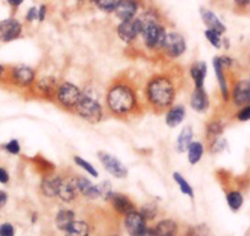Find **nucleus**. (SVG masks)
<instances>
[{"mask_svg":"<svg viewBox=\"0 0 250 236\" xmlns=\"http://www.w3.org/2000/svg\"><path fill=\"white\" fill-rule=\"evenodd\" d=\"M60 80L54 75H44L37 79L30 91L35 94L36 97L44 101H54L55 93H57L58 85Z\"/></svg>","mask_w":250,"mask_h":236,"instance_id":"nucleus-10","label":"nucleus"},{"mask_svg":"<svg viewBox=\"0 0 250 236\" xmlns=\"http://www.w3.org/2000/svg\"><path fill=\"white\" fill-rule=\"evenodd\" d=\"M0 236H15V228L11 223H3L0 225Z\"/></svg>","mask_w":250,"mask_h":236,"instance_id":"nucleus-42","label":"nucleus"},{"mask_svg":"<svg viewBox=\"0 0 250 236\" xmlns=\"http://www.w3.org/2000/svg\"><path fill=\"white\" fill-rule=\"evenodd\" d=\"M73 161H74V164L78 166V167H80L81 170L85 171V172L87 173L90 177H92V179H98V177H100V172L97 171V168H96L95 166L90 163V161L86 160V159H83V156L74 155Z\"/></svg>","mask_w":250,"mask_h":236,"instance_id":"nucleus-33","label":"nucleus"},{"mask_svg":"<svg viewBox=\"0 0 250 236\" xmlns=\"http://www.w3.org/2000/svg\"><path fill=\"white\" fill-rule=\"evenodd\" d=\"M119 0H91L90 4L105 15H113Z\"/></svg>","mask_w":250,"mask_h":236,"instance_id":"nucleus-32","label":"nucleus"},{"mask_svg":"<svg viewBox=\"0 0 250 236\" xmlns=\"http://www.w3.org/2000/svg\"><path fill=\"white\" fill-rule=\"evenodd\" d=\"M208 234V229H206L205 225H196L191 226L189 229V236H205Z\"/></svg>","mask_w":250,"mask_h":236,"instance_id":"nucleus-43","label":"nucleus"},{"mask_svg":"<svg viewBox=\"0 0 250 236\" xmlns=\"http://www.w3.org/2000/svg\"><path fill=\"white\" fill-rule=\"evenodd\" d=\"M185 118H187V108L183 103H174L165 112V123L170 129L179 127Z\"/></svg>","mask_w":250,"mask_h":236,"instance_id":"nucleus-19","label":"nucleus"},{"mask_svg":"<svg viewBox=\"0 0 250 236\" xmlns=\"http://www.w3.org/2000/svg\"><path fill=\"white\" fill-rule=\"evenodd\" d=\"M97 158L103 168L114 179L124 180L129 176V168L123 164V161L119 158H117L113 154L104 150H100L97 153Z\"/></svg>","mask_w":250,"mask_h":236,"instance_id":"nucleus-8","label":"nucleus"},{"mask_svg":"<svg viewBox=\"0 0 250 236\" xmlns=\"http://www.w3.org/2000/svg\"><path fill=\"white\" fill-rule=\"evenodd\" d=\"M112 236H120V235H112Z\"/></svg>","mask_w":250,"mask_h":236,"instance_id":"nucleus-54","label":"nucleus"},{"mask_svg":"<svg viewBox=\"0 0 250 236\" xmlns=\"http://www.w3.org/2000/svg\"><path fill=\"white\" fill-rule=\"evenodd\" d=\"M37 220H38V214L35 213V214H33V216H32V223H36Z\"/></svg>","mask_w":250,"mask_h":236,"instance_id":"nucleus-52","label":"nucleus"},{"mask_svg":"<svg viewBox=\"0 0 250 236\" xmlns=\"http://www.w3.org/2000/svg\"><path fill=\"white\" fill-rule=\"evenodd\" d=\"M208 73V67L205 61H195L189 68V75L194 88H205V80Z\"/></svg>","mask_w":250,"mask_h":236,"instance_id":"nucleus-22","label":"nucleus"},{"mask_svg":"<svg viewBox=\"0 0 250 236\" xmlns=\"http://www.w3.org/2000/svg\"><path fill=\"white\" fill-rule=\"evenodd\" d=\"M204 36H205L206 41L210 43V46H212L215 49H222L223 37H225V36L216 32V31L213 30H208V28H205V31H204Z\"/></svg>","mask_w":250,"mask_h":236,"instance_id":"nucleus-34","label":"nucleus"},{"mask_svg":"<svg viewBox=\"0 0 250 236\" xmlns=\"http://www.w3.org/2000/svg\"><path fill=\"white\" fill-rule=\"evenodd\" d=\"M153 229H155L157 236L177 235L178 224L173 219H162V220L156 224V226Z\"/></svg>","mask_w":250,"mask_h":236,"instance_id":"nucleus-27","label":"nucleus"},{"mask_svg":"<svg viewBox=\"0 0 250 236\" xmlns=\"http://www.w3.org/2000/svg\"><path fill=\"white\" fill-rule=\"evenodd\" d=\"M62 177V175L57 172L49 173V175H43L42 180L40 182V191L42 196L45 197V198H54V197H57Z\"/></svg>","mask_w":250,"mask_h":236,"instance_id":"nucleus-17","label":"nucleus"},{"mask_svg":"<svg viewBox=\"0 0 250 236\" xmlns=\"http://www.w3.org/2000/svg\"><path fill=\"white\" fill-rule=\"evenodd\" d=\"M138 211L140 212V213L143 214L144 218L148 221V220H153V219L157 216L158 207L156 206L155 203H146V204H143V206L140 207V209H138Z\"/></svg>","mask_w":250,"mask_h":236,"instance_id":"nucleus-37","label":"nucleus"},{"mask_svg":"<svg viewBox=\"0 0 250 236\" xmlns=\"http://www.w3.org/2000/svg\"><path fill=\"white\" fill-rule=\"evenodd\" d=\"M48 14H49V6H48V4H40L38 5V23H44L48 18Z\"/></svg>","mask_w":250,"mask_h":236,"instance_id":"nucleus-41","label":"nucleus"},{"mask_svg":"<svg viewBox=\"0 0 250 236\" xmlns=\"http://www.w3.org/2000/svg\"><path fill=\"white\" fill-rule=\"evenodd\" d=\"M232 3L233 6L239 11H244L250 8V0H232Z\"/></svg>","mask_w":250,"mask_h":236,"instance_id":"nucleus-45","label":"nucleus"},{"mask_svg":"<svg viewBox=\"0 0 250 236\" xmlns=\"http://www.w3.org/2000/svg\"><path fill=\"white\" fill-rule=\"evenodd\" d=\"M206 148L210 150L211 154L223 153V151L228 149V142L223 137H220V138L215 139V141H211L208 143H206Z\"/></svg>","mask_w":250,"mask_h":236,"instance_id":"nucleus-35","label":"nucleus"},{"mask_svg":"<svg viewBox=\"0 0 250 236\" xmlns=\"http://www.w3.org/2000/svg\"><path fill=\"white\" fill-rule=\"evenodd\" d=\"M145 5V0H119L113 15L118 21L133 20L138 18Z\"/></svg>","mask_w":250,"mask_h":236,"instance_id":"nucleus-11","label":"nucleus"},{"mask_svg":"<svg viewBox=\"0 0 250 236\" xmlns=\"http://www.w3.org/2000/svg\"><path fill=\"white\" fill-rule=\"evenodd\" d=\"M172 179H173V181L177 184V186L179 187L180 192H182L184 196H188L189 198H191V199L195 197L193 186H191V185L188 182V180L185 179L184 175H182V173L178 172V171H174V172L172 173Z\"/></svg>","mask_w":250,"mask_h":236,"instance_id":"nucleus-28","label":"nucleus"},{"mask_svg":"<svg viewBox=\"0 0 250 236\" xmlns=\"http://www.w3.org/2000/svg\"><path fill=\"white\" fill-rule=\"evenodd\" d=\"M23 35V23L15 16L0 20V42L10 43L20 40Z\"/></svg>","mask_w":250,"mask_h":236,"instance_id":"nucleus-9","label":"nucleus"},{"mask_svg":"<svg viewBox=\"0 0 250 236\" xmlns=\"http://www.w3.org/2000/svg\"><path fill=\"white\" fill-rule=\"evenodd\" d=\"M98 193H100V199L103 201H109L110 196L114 193V189H113V184L109 180H104V181L97 184Z\"/></svg>","mask_w":250,"mask_h":236,"instance_id":"nucleus-36","label":"nucleus"},{"mask_svg":"<svg viewBox=\"0 0 250 236\" xmlns=\"http://www.w3.org/2000/svg\"><path fill=\"white\" fill-rule=\"evenodd\" d=\"M211 1H213V3H225L227 0H211Z\"/></svg>","mask_w":250,"mask_h":236,"instance_id":"nucleus-53","label":"nucleus"},{"mask_svg":"<svg viewBox=\"0 0 250 236\" xmlns=\"http://www.w3.org/2000/svg\"><path fill=\"white\" fill-rule=\"evenodd\" d=\"M3 149L5 150V153L10 154V155H13V156L20 155L21 150H22L20 141L16 138H13V139H10L9 142H6V143L3 145Z\"/></svg>","mask_w":250,"mask_h":236,"instance_id":"nucleus-38","label":"nucleus"},{"mask_svg":"<svg viewBox=\"0 0 250 236\" xmlns=\"http://www.w3.org/2000/svg\"><path fill=\"white\" fill-rule=\"evenodd\" d=\"M229 102L234 107L239 108L242 106L250 103V81L249 79H238L233 83L230 88Z\"/></svg>","mask_w":250,"mask_h":236,"instance_id":"nucleus-13","label":"nucleus"},{"mask_svg":"<svg viewBox=\"0 0 250 236\" xmlns=\"http://www.w3.org/2000/svg\"><path fill=\"white\" fill-rule=\"evenodd\" d=\"M74 113L87 123L98 124L104 119L107 111L104 103L101 102L100 97L96 95V91L91 88H86L83 89V97Z\"/></svg>","mask_w":250,"mask_h":236,"instance_id":"nucleus-3","label":"nucleus"},{"mask_svg":"<svg viewBox=\"0 0 250 236\" xmlns=\"http://www.w3.org/2000/svg\"><path fill=\"white\" fill-rule=\"evenodd\" d=\"M76 220V214L70 208H62L55 214V226L60 231H65L73 221Z\"/></svg>","mask_w":250,"mask_h":236,"instance_id":"nucleus-24","label":"nucleus"},{"mask_svg":"<svg viewBox=\"0 0 250 236\" xmlns=\"http://www.w3.org/2000/svg\"><path fill=\"white\" fill-rule=\"evenodd\" d=\"M65 236H90V226L83 220H75L64 231Z\"/></svg>","mask_w":250,"mask_h":236,"instance_id":"nucleus-30","label":"nucleus"},{"mask_svg":"<svg viewBox=\"0 0 250 236\" xmlns=\"http://www.w3.org/2000/svg\"><path fill=\"white\" fill-rule=\"evenodd\" d=\"M25 23L26 24H35L38 23V6L37 5H31L30 8L26 10L25 13Z\"/></svg>","mask_w":250,"mask_h":236,"instance_id":"nucleus-40","label":"nucleus"},{"mask_svg":"<svg viewBox=\"0 0 250 236\" xmlns=\"http://www.w3.org/2000/svg\"><path fill=\"white\" fill-rule=\"evenodd\" d=\"M187 49L188 43L184 35L180 33L179 31L168 28L167 35H166L160 50L161 54L169 61H177L187 53Z\"/></svg>","mask_w":250,"mask_h":236,"instance_id":"nucleus-6","label":"nucleus"},{"mask_svg":"<svg viewBox=\"0 0 250 236\" xmlns=\"http://www.w3.org/2000/svg\"><path fill=\"white\" fill-rule=\"evenodd\" d=\"M226 129L225 122H222L221 119H211L210 122H208L205 128V141L206 143L211 141H215V139L220 138L223 136Z\"/></svg>","mask_w":250,"mask_h":236,"instance_id":"nucleus-26","label":"nucleus"},{"mask_svg":"<svg viewBox=\"0 0 250 236\" xmlns=\"http://www.w3.org/2000/svg\"><path fill=\"white\" fill-rule=\"evenodd\" d=\"M104 107L108 115L118 119H129L143 110L135 84L126 76H118L105 89Z\"/></svg>","mask_w":250,"mask_h":236,"instance_id":"nucleus-1","label":"nucleus"},{"mask_svg":"<svg viewBox=\"0 0 250 236\" xmlns=\"http://www.w3.org/2000/svg\"><path fill=\"white\" fill-rule=\"evenodd\" d=\"M74 1L78 4H90L91 0H74Z\"/></svg>","mask_w":250,"mask_h":236,"instance_id":"nucleus-51","label":"nucleus"},{"mask_svg":"<svg viewBox=\"0 0 250 236\" xmlns=\"http://www.w3.org/2000/svg\"><path fill=\"white\" fill-rule=\"evenodd\" d=\"M220 59H221V62H222L223 67H225L227 71H230V69L235 66V63H237V61H235L234 58L230 57V55H228V54L220 55Z\"/></svg>","mask_w":250,"mask_h":236,"instance_id":"nucleus-44","label":"nucleus"},{"mask_svg":"<svg viewBox=\"0 0 250 236\" xmlns=\"http://www.w3.org/2000/svg\"><path fill=\"white\" fill-rule=\"evenodd\" d=\"M37 80V71L27 64H15L9 67L5 83L19 90H31Z\"/></svg>","mask_w":250,"mask_h":236,"instance_id":"nucleus-5","label":"nucleus"},{"mask_svg":"<svg viewBox=\"0 0 250 236\" xmlns=\"http://www.w3.org/2000/svg\"><path fill=\"white\" fill-rule=\"evenodd\" d=\"M9 201V194L4 189H0V211L6 206Z\"/></svg>","mask_w":250,"mask_h":236,"instance_id":"nucleus-48","label":"nucleus"},{"mask_svg":"<svg viewBox=\"0 0 250 236\" xmlns=\"http://www.w3.org/2000/svg\"><path fill=\"white\" fill-rule=\"evenodd\" d=\"M212 68L216 76V80H217L221 98H222L223 102L228 103L230 98V86L229 83H228L227 69L223 67L222 62H221L220 59V55H215V57L212 58Z\"/></svg>","mask_w":250,"mask_h":236,"instance_id":"nucleus-12","label":"nucleus"},{"mask_svg":"<svg viewBox=\"0 0 250 236\" xmlns=\"http://www.w3.org/2000/svg\"><path fill=\"white\" fill-rule=\"evenodd\" d=\"M112 204L113 209H114L117 213L122 214V215H126V214L131 213L134 211H138L136 209L135 203L131 201V198L129 196L124 193H119V192H115L110 196L109 201Z\"/></svg>","mask_w":250,"mask_h":236,"instance_id":"nucleus-20","label":"nucleus"},{"mask_svg":"<svg viewBox=\"0 0 250 236\" xmlns=\"http://www.w3.org/2000/svg\"><path fill=\"white\" fill-rule=\"evenodd\" d=\"M9 182H10V173H9L8 168L0 166V184L8 185Z\"/></svg>","mask_w":250,"mask_h":236,"instance_id":"nucleus-46","label":"nucleus"},{"mask_svg":"<svg viewBox=\"0 0 250 236\" xmlns=\"http://www.w3.org/2000/svg\"><path fill=\"white\" fill-rule=\"evenodd\" d=\"M124 228L129 235L136 236L147 228V220L144 218L140 212L134 211L124 215Z\"/></svg>","mask_w":250,"mask_h":236,"instance_id":"nucleus-18","label":"nucleus"},{"mask_svg":"<svg viewBox=\"0 0 250 236\" xmlns=\"http://www.w3.org/2000/svg\"><path fill=\"white\" fill-rule=\"evenodd\" d=\"M190 108L196 113H206L210 110L211 100L205 88H194L189 97Z\"/></svg>","mask_w":250,"mask_h":236,"instance_id":"nucleus-16","label":"nucleus"},{"mask_svg":"<svg viewBox=\"0 0 250 236\" xmlns=\"http://www.w3.org/2000/svg\"><path fill=\"white\" fill-rule=\"evenodd\" d=\"M76 187H78L79 194L90 201H96L100 199V193H98L97 185L93 184L88 177L83 175H75Z\"/></svg>","mask_w":250,"mask_h":236,"instance_id":"nucleus-21","label":"nucleus"},{"mask_svg":"<svg viewBox=\"0 0 250 236\" xmlns=\"http://www.w3.org/2000/svg\"><path fill=\"white\" fill-rule=\"evenodd\" d=\"M136 236H157V234H156L155 229L153 228H146L145 230H143L140 234H138Z\"/></svg>","mask_w":250,"mask_h":236,"instance_id":"nucleus-50","label":"nucleus"},{"mask_svg":"<svg viewBox=\"0 0 250 236\" xmlns=\"http://www.w3.org/2000/svg\"><path fill=\"white\" fill-rule=\"evenodd\" d=\"M199 15H200L201 21H203L206 28L216 31V32L221 33L223 36L227 33V26L212 9L208 8V6H200L199 8Z\"/></svg>","mask_w":250,"mask_h":236,"instance_id":"nucleus-15","label":"nucleus"},{"mask_svg":"<svg viewBox=\"0 0 250 236\" xmlns=\"http://www.w3.org/2000/svg\"><path fill=\"white\" fill-rule=\"evenodd\" d=\"M234 118L240 123H245V122L250 121V103L249 105L242 106V107L237 108Z\"/></svg>","mask_w":250,"mask_h":236,"instance_id":"nucleus-39","label":"nucleus"},{"mask_svg":"<svg viewBox=\"0 0 250 236\" xmlns=\"http://www.w3.org/2000/svg\"><path fill=\"white\" fill-rule=\"evenodd\" d=\"M248 79H249V81H250V75H249V78H248Z\"/></svg>","mask_w":250,"mask_h":236,"instance_id":"nucleus-55","label":"nucleus"},{"mask_svg":"<svg viewBox=\"0 0 250 236\" xmlns=\"http://www.w3.org/2000/svg\"><path fill=\"white\" fill-rule=\"evenodd\" d=\"M194 141V128L191 126H184L182 131L178 134L177 139H175V151L178 154H184L187 153L188 148L193 143Z\"/></svg>","mask_w":250,"mask_h":236,"instance_id":"nucleus-23","label":"nucleus"},{"mask_svg":"<svg viewBox=\"0 0 250 236\" xmlns=\"http://www.w3.org/2000/svg\"><path fill=\"white\" fill-rule=\"evenodd\" d=\"M170 236H175V235H170Z\"/></svg>","mask_w":250,"mask_h":236,"instance_id":"nucleus-56","label":"nucleus"},{"mask_svg":"<svg viewBox=\"0 0 250 236\" xmlns=\"http://www.w3.org/2000/svg\"><path fill=\"white\" fill-rule=\"evenodd\" d=\"M32 163L35 164L36 170H38V172H40L42 176L49 175V173L55 172V170H57L54 164L42 155H36L35 158L32 159Z\"/></svg>","mask_w":250,"mask_h":236,"instance_id":"nucleus-31","label":"nucleus"},{"mask_svg":"<svg viewBox=\"0 0 250 236\" xmlns=\"http://www.w3.org/2000/svg\"><path fill=\"white\" fill-rule=\"evenodd\" d=\"M206 145L199 141H193V143L189 145L187 150V159L188 163L190 165H198L201 160H203L204 155H205Z\"/></svg>","mask_w":250,"mask_h":236,"instance_id":"nucleus-25","label":"nucleus"},{"mask_svg":"<svg viewBox=\"0 0 250 236\" xmlns=\"http://www.w3.org/2000/svg\"><path fill=\"white\" fill-rule=\"evenodd\" d=\"M5 1L13 11L19 10L23 5V3H25V0H5Z\"/></svg>","mask_w":250,"mask_h":236,"instance_id":"nucleus-47","label":"nucleus"},{"mask_svg":"<svg viewBox=\"0 0 250 236\" xmlns=\"http://www.w3.org/2000/svg\"><path fill=\"white\" fill-rule=\"evenodd\" d=\"M226 201H227L228 207L232 212L240 211V208L244 204V196L239 189H230L226 194Z\"/></svg>","mask_w":250,"mask_h":236,"instance_id":"nucleus-29","label":"nucleus"},{"mask_svg":"<svg viewBox=\"0 0 250 236\" xmlns=\"http://www.w3.org/2000/svg\"><path fill=\"white\" fill-rule=\"evenodd\" d=\"M8 69L9 67L4 66L0 63V83H5L6 76H8Z\"/></svg>","mask_w":250,"mask_h":236,"instance_id":"nucleus-49","label":"nucleus"},{"mask_svg":"<svg viewBox=\"0 0 250 236\" xmlns=\"http://www.w3.org/2000/svg\"><path fill=\"white\" fill-rule=\"evenodd\" d=\"M178 81L168 73H157L147 79L144 88V101L156 113L166 112L174 105L178 95Z\"/></svg>","mask_w":250,"mask_h":236,"instance_id":"nucleus-2","label":"nucleus"},{"mask_svg":"<svg viewBox=\"0 0 250 236\" xmlns=\"http://www.w3.org/2000/svg\"><path fill=\"white\" fill-rule=\"evenodd\" d=\"M81 97H83V89L80 86L74 84L73 81L62 80L58 85L54 102L62 110L75 112V108L78 107Z\"/></svg>","mask_w":250,"mask_h":236,"instance_id":"nucleus-4","label":"nucleus"},{"mask_svg":"<svg viewBox=\"0 0 250 236\" xmlns=\"http://www.w3.org/2000/svg\"><path fill=\"white\" fill-rule=\"evenodd\" d=\"M141 32H143V24L139 18L128 21H119L115 26L117 37L128 46L134 45L141 37Z\"/></svg>","mask_w":250,"mask_h":236,"instance_id":"nucleus-7","label":"nucleus"},{"mask_svg":"<svg viewBox=\"0 0 250 236\" xmlns=\"http://www.w3.org/2000/svg\"><path fill=\"white\" fill-rule=\"evenodd\" d=\"M57 197L64 203H73L78 198L79 191L76 187L75 175H62Z\"/></svg>","mask_w":250,"mask_h":236,"instance_id":"nucleus-14","label":"nucleus"}]
</instances>
